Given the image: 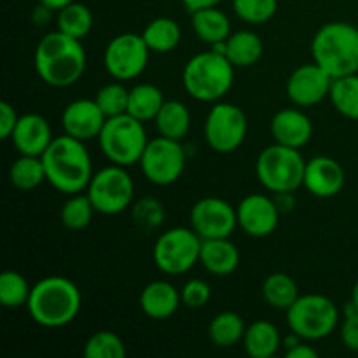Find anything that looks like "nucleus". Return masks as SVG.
<instances>
[{
  "label": "nucleus",
  "mask_w": 358,
  "mask_h": 358,
  "mask_svg": "<svg viewBox=\"0 0 358 358\" xmlns=\"http://www.w3.org/2000/svg\"><path fill=\"white\" fill-rule=\"evenodd\" d=\"M107 115L101 112L98 103L90 98L70 101L62 114V126L65 135L73 136L80 142L98 138L101 133Z\"/></svg>",
  "instance_id": "17"
},
{
  "label": "nucleus",
  "mask_w": 358,
  "mask_h": 358,
  "mask_svg": "<svg viewBox=\"0 0 358 358\" xmlns=\"http://www.w3.org/2000/svg\"><path fill=\"white\" fill-rule=\"evenodd\" d=\"M31 287L21 273L7 269L0 275V303L3 308L27 306L30 299Z\"/></svg>",
  "instance_id": "35"
},
{
  "label": "nucleus",
  "mask_w": 358,
  "mask_h": 358,
  "mask_svg": "<svg viewBox=\"0 0 358 358\" xmlns=\"http://www.w3.org/2000/svg\"><path fill=\"white\" fill-rule=\"evenodd\" d=\"M41 3H44V6H48L49 9H52L56 13V10L63 9V7H66L69 3H72L73 0H38Z\"/></svg>",
  "instance_id": "46"
},
{
  "label": "nucleus",
  "mask_w": 358,
  "mask_h": 358,
  "mask_svg": "<svg viewBox=\"0 0 358 358\" xmlns=\"http://www.w3.org/2000/svg\"><path fill=\"white\" fill-rule=\"evenodd\" d=\"M182 304L191 310H199V308L206 306V303L212 297V289L208 283L201 278H191L184 283L180 290Z\"/></svg>",
  "instance_id": "40"
},
{
  "label": "nucleus",
  "mask_w": 358,
  "mask_h": 358,
  "mask_svg": "<svg viewBox=\"0 0 358 358\" xmlns=\"http://www.w3.org/2000/svg\"><path fill=\"white\" fill-rule=\"evenodd\" d=\"M86 358H122L126 346L117 334L110 331H98L84 345Z\"/></svg>",
  "instance_id": "36"
},
{
  "label": "nucleus",
  "mask_w": 358,
  "mask_h": 358,
  "mask_svg": "<svg viewBox=\"0 0 358 358\" xmlns=\"http://www.w3.org/2000/svg\"><path fill=\"white\" fill-rule=\"evenodd\" d=\"M56 24L59 31L83 41L93 28V13L87 6L73 0L72 3L58 10Z\"/></svg>",
  "instance_id": "32"
},
{
  "label": "nucleus",
  "mask_w": 358,
  "mask_h": 358,
  "mask_svg": "<svg viewBox=\"0 0 358 358\" xmlns=\"http://www.w3.org/2000/svg\"><path fill=\"white\" fill-rule=\"evenodd\" d=\"M182 3L185 6V9L189 13H194V10L199 9H205V7H213V6H219L222 0H180Z\"/></svg>",
  "instance_id": "44"
},
{
  "label": "nucleus",
  "mask_w": 358,
  "mask_h": 358,
  "mask_svg": "<svg viewBox=\"0 0 358 358\" xmlns=\"http://www.w3.org/2000/svg\"><path fill=\"white\" fill-rule=\"evenodd\" d=\"M83 306L80 290L65 276H45L31 287L27 308L31 320L45 329L72 324Z\"/></svg>",
  "instance_id": "3"
},
{
  "label": "nucleus",
  "mask_w": 358,
  "mask_h": 358,
  "mask_svg": "<svg viewBox=\"0 0 358 358\" xmlns=\"http://www.w3.org/2000/svg\"><path fill=\"white\" fill-rule=\"evenodd\" d=\"M346 182L345 168L329 156H315L306 161L303 187L317 198H334L343 191Z\"/></svg>",
  "instance_id": "18"
},
{
  "label": "nucleus",
  "mask_w": 358,
  "mask_h": 358,
  "mask_svg": "<svg viewBox=\"0 0 358 358\" xmlns=\"http://www.w3.org/2000/svg\"><path fill=\"white\" fill-rule=\"evenodd\" d=\"M17 121H20V115H17L16 108L9 101H0V138H10Z\"/></svg>",
  "instance_id": "42"
},
{
  "label": "nucleus",
  "mask_w": 358,
  "mask_h": 358,
  "mask_svg": "<svg viewBox=\"0 0 358 358\" xmlns=\"http://www.w3.org/2000/svg\"><path fill=\"white\" fill-rule=\"evenodd\" d=\"M34 66L42 83L52 87H69L86 70V51L79 38L55 30L38 41Z\"/></svg>",
  "instance_id": "1"
},
{
  "label": "nucleus",
  "mask_w": 358,
  "mask_h": 358,
  "mask_svg": "<svg viewBox=\"0 0 358 358\" xmlns=\"http://www.w3.org/2000/svg\"><path fill=\"white\" fill-rule=\"evenodd\" d=\"M341 315L334 301L322 294H306L297 297L287 310L290 332L303 341H320L331 336L339 325Z\"/></svg>",
  "instance_id": "8"
},
{
  "label": "nucleus",
  "mask_w": 358,
  "mask_h": 358,
  "mask_svg": "<svg viewBox=\"0 0 358 358\" xmlns=\"http://www.w3.org/2000/svg\"><path fill=\"white\" fill-rule=\"evenodd\" d=\"M52 140L55 138H52L49 121L44 115L35 114V112L20 115V121H17L16 128L10 135L14 149L24 156L41 157L51 145Z\"/></svg>",
  "instance_id": "19"
},
{
  "label": "nucleus",
  "mask_w": 358,
  "mask_h": 358,
  "mask_svg": "<svg viewBox=\"0 0 358 358\" xmlns=\"http://www.w3.org/2000/svg\"><path fill=\"white\" fill-rule=\"evenodd\" d=\"M94 212L96 210H94L90 196L77 192V194H70V198L63 203L59 219L69 231H80L90 226Z\"/></svg>",
  "instance_id": "34"
},
{
  "label": "nucleus",
  "mask_w": 358,
  "mask_h": 358,
  "mask_svg": "<svg viewBox=\"0 0 358 358\" xmlns=\"http://www.w3.org/2000/svg\"><path fill=\"white\" fill-rule=\"evenodd\" d=\"M329 98L339 114L358 121V73L334 79Z\"/></svg>",
  "instance_id": "33"
},
{
  "label": "nucleus",
  "mask_w": 358,
  "mask_h": 358,
  "mask_svg": "<svg viewBox=\"0 0 358 358\" xmlns=\"http://www.w3.org/2000/svg\"><path fill=\"white\" fill-rule=\"evenodd\" d=\"M128 100L129 90L122 86V80L105 84L98 90L96 96H94V101L101 108V112L107 115V119L126 114L128 112Z\"/></svg>",
  "instance_id": "37"
},
{
  "label": "nucleus",
  "mask_w": 358,
  "mask_h": 358,
  "mask_svg": "<svg viewBox=\"0 0 358 358\" xmlns=\"http://www.w3.org/2000/svg\"><path fill=\"white\" fill-rule=\"evenodd\" d=\"M350 303H352L355 308H358V282L355 283V285H353V289H352V301H350Z\"/></svg>",
  "instance_id": "47"
},
{
  "label": "nucleus",
  "mask_w": 358,
  "mask_h": 358,
  "mask_svg": "<svg viewBox=\"0 0 358 358\" xmlns=\"http://www.w3.org/2000/svg\"><path fill=\"white\" fill-rule=\"evenodd\" d=\"M199 262L210 275L227 276L236 271L240 266V252L229 238L203 240Z\"/></svg>",
  "instance_id": "22"
},
{
  "label": "nucleus",
  "mask_w": 358,
  "mask_h": 358,
  "mask_svg": "<svg viewBox=\"0 0 358 358\" xmlns=\"http://www.w3.org/2000/svg\"><path fill=\"white\" fill-rule=\"evenodd\" d=\"M278 9V0H233V10L240 20L262 24L271 20Z\"/></svg>",
  "instance_id": "38"
},
{
  "label": "nucleus",
  "mask_w": 358,
  "mask_h": 358,
  "mask_svg": "<svg viewBox=\"0 0 358 358\" xmlns=\"http://www.w3.org/2000/svg\"><path fill=\"white\" fill-rule=\"evenodd\" d=\"M133 222L143 231H152L163 226L164 222V206L154 196H145L133 205L131 210Z\"/></svg>",
  "instance_id": "39"
},
{
  "label": "nucleus",
  "mask_w": 358,
  "mask_h": 358,
  "mask_svg": "<svg viewBox=\"0 0 358 358\" xmlns=\"http://www.w3.org/2000/svg\"><path fill=\"white\" fill-rule=\"evenodd\" d=\"M238 226L236 208L229 201L208 196L191 208V227L201 240L229 238Z\"/></svg>",
  "instance_id": "14"
},
{
  "label": "nucleus",
  "mask_w": 358,
  "mask_h": 358,
  "mask_svg": "<svg viewBox=\"0 0 358 358\" xmlns=\"http://www.w3.org/2000/svg\"><path fill=\"white\" fill-rule=\"evenodd\" d=\"M156 128L161 136H166L171 140H184L191 129V112L182 101L166 100L157 112Z\"/></svg>",
  "instance_id": "26"
},
{
  "label": "nucleus",
  "mask_w": 358,
  "mask_h": 358,
  "mask_svg": "<svg viewBox=\"0 0 358 358\" xmlns=\"http://www.w3.org/2000/svg\"><path fill=\"white\" fill-rule=\"evenodd\" d=\"M248 121L238 105L219 101L210 108L205 121V140L219 154H231L247 138Z\"/></svg>",
  "instance_id": "11"
},
{
  "label": "nucleus",
  "mask_w": 358,
  "mask_h": 358,
  "mask_svg": "<svg viewBox=\"0 0 358 358\" xmlns=\"http://www.w3.org/2000/svg\"><path fill=\"white\" fill-rule=\"evenodd\" d=\"M264 42L255 31L238 30L226 41V58L234 69H248L262 58Z\"/></svg>",
  "instance_id": "23"
},
{
  "label": "nucleus",
  "mask_w": 358,
  "mask_h": 358,
  "mask_svg": "<svg viewBox=\"0 0 358 358\" xmlns=\"http://www.w3.org/2000/svg\"><path fill=\"white\" fill-rule=\"evenodd\" d=\"M180 304V292L164 280H154L147 283L140 294V308L143 315L152 320H168L177 313Z\"/></svg>",
  "instance_id": "21"
},
{
  "label": "nucleus",
  "mask_w": 358,
  "mask_h": 358,
  "mask_svg": "<svg viewBox=\"0 0 358 358\" xmlns=\"http://www.w3.org/2000/svg\"><path fill=\"white\" fill-rule=\"evenodd\" d=\"M334 79L317 63H306L294 70L287 79V96L297 107H313L331 94Z\"/></svg>",
  "instance_id": "15"
},
{
  "label": "nucleus",
  "mask_w": 358,
  "mask_h": 358,
  "mask_svg": "<svg viewBox=\"0 0 358 358\" xmlns=\"http://www.w3.org/2000/svg\"><path fill=\"white\" fill-rule=\"evenodd\" d=\"M271 135L276 143L301 149L313 136L311 119L299 108H283L271 119Z\"/></svg>",
  "instance_id": "20"
},
{
  "label": "nucleus",
  "mask_w": 358,
  "mask_h": 358,
  "mask_svg": "<svg viewBox=\"0 0 358 358\" xmlns=\"http://www.w3.org/2000/svg\"><path fill=\"white\" fill-rule=\"evenodd\" d=\"M142 37L150 51L163 55V52L173 51L180 44L182 30L177 21L161 16L147 23V27L142 31Z\"/></svg>",
  "instance_id": "28"
},
{
  "label": "nucleus",
  "mask_w": 358,
  "mask_h": 358,
  "mask_svg": "<svg viewBox=\"0 0 358 358\" xmlns=\"http://www.w3.org/2000/svg\"><path fill=\"white\" fill-rule=\"evenodd\" d=\"M280 345H282V336L275 324L268 320H257L248 325L243 336L245 352L252 358H271L276 355Z\"/></svg>",
  "instance_id": "25"
},
{
  "label": "nucleus",
  "mask_w": 358,
  "mask_h": 358,
  "mask_svg": "<svg viewBox=\"0 0 358 358\" xmlns=\"http://www.w3.org/2000/svg\"><path fill=\"white\" fill-rule=\"evenodd\" d=\"M191 24L192 30L196 31L199 38H201L205 44L213 45L217 42L227 41L233 31H231V21L227 17V14L224 10H220L219 7H205V9H199L191 13Z\"/></svg>",
  "instance_id": "24"
},
{
  "label": "nucleus",
  "mask_w": 358,
  "mask_h": 358,
  "mask_svg": "<svg viewBox=\"0 0 358 358\" xmlns=\"http://www.w3.org/2000/svg\"><path fill=\"white\" fill-rule=\"evenodd\" d=\"M98 142L101 152L112 164L128 168L140 163L149 138L143 122L126 112L105 121L101 133L98 135Z\"/></svg>",
  "instance_id": "7"
},
{
  "label": "nucleus",
  "mask_w": 358,
  "mask_h": 358,
  "mask_svg": "<svg viewBox=\"0 0 358 358\" xmlns=\"http://www.w3.org/2000/svg\"><path fill=\"white\" fill-rule=\"evenodd\" d=\"M94 210L103 215H117L133 205L135 184L126 166L112 164L93 173L86 187Z\"/></svg>",
  "instance_id": "10"
},
{
  "label": "nucleus",
  "mask_w": 358,
  "mask_h": 358,
  "mask_svg": "<svg viewBox=\"0 0 358 358\" xmlns=\"http://www.w3.org/2000/svg\"><path fill=\"white\" fill-rule=\"evenodd\" d=\"M341 341L352 352H358V308L346 304L341 322Z\"/></svg>",
  "instance_id": "41"
},
{
  "label": "nucleus",
  "mask_w": 358,
  "mask_h": 358,
  "mask_svg": "<svg viewBox=\"0 0 358 358\" xmlns=\"http://www.w3.org/2000/svg\"><path fill=\"white\" fill-rule=\"evenodd\" d=\"M140 168L143 177L154 185H171L182 177L185 170V150L178 140L157 136L149 140L142 157Z\"/></svg>",
  "instance_id": "13"
},
{
  "label": "nucleus",
  "mask_w": 358,
  "mask_h": 358,
  "mask_svg": "<svg viewBox=\"0 0 358 358\" xmlns=\"http://www.w3.org/2000/svg\"><path fill=\"white\" fill-rule=\"evenodd\" d=\"M238 226L252 238H266L275 233L280 222V206L266 194H248L236 208Z\"/></svg>",
  "instance_id": "16"
},
{
  "label": "nucleus",
  "mask_w": 358,
  "mask_h": 358,
  "mask_svg": "<svg viewBox=\"0 0 358 358\" xmlns=\"http://www.w3.org/2000/svg\"><path fill=\"white\" fill-rule=\"evenodd\" d=\"M164 101L166 100L163 96V91L157 86L149 83L136 84L129 90L128 114L142 122L154 121Z\"/></svg>",
  "instance_id": "27"
},
{
  "label": "nucleus",
  "mask_w": 358,
  "mask_h": 358,
  "mask_svg": "<svg viewBox=\"0 0 358 358\" xmlns=\"http://www.w3.org/2000/svg\"><path fill=\"white\" fill-rule=\"evenodd\" d=\"M318 352L315 348H311L306 343H297L296 346L287 350V358H317Z\"/></svg>",
  "instance_id": "43"
},
{
  "label": "nucleus",
  "mask_w": 358,
  "mask_h": 358,
  "mask_svg": "<svg viewBox=\"0 0 358 358\" xmlns=\"http://www.w3.org/2000/svg\"><path fill=\"white\" fill-rule=\"evenodd\" d=\"M201 243V236L192 227H171L154 245V264L164 275H184L199 262Z\"/></svg>",
  "instance_id": "9"
},
{
  "label": "nucleus",
  "mask_w": 358,
  "mask_h": 358,
  "mask_svg": "<svg viewBox=\"0 0 358 358\" xmlns=\"http://www.w3.org/2000/svg\"><path fill=\"white\" fill-rule=\"evenodd\" d=\"M245 325L243 318L234 311H222L215 315L208 325V338L217 348H233L240 341H243Z\"/></svg>",
  "instance_id": "29"
},
{
  "label": "nucleus",
  "mask_w": 358,
  "mask_h": 358,
  "mask_svg": "<svg viewBox=\"0 0 358 358\" xmlns=\"http://www.w3.org/2000/svg\"><path fill=\"white\" fill-rule=\"evenodd\" d=\"M45 180L63 194L86 191L93 177V163L86 145L73 136H56L42 154Z\"/></svg>",
  "instance_id": "2"
},
{
  "label": "nucleus",
  "mask_w": 358,
  "mask_h": 358,
  "mask_svg": "<svg viewBox=\"0 0 358 358\" xmlns=\"http://www.w3.org/2000/svg\"><path fill=\"white\" fill-rule=\"evenodd\" d=\"M234 83V66L220 52L205 51L192 56L182 72V84L189 96L198 101H219Z\"/></svg>",
  "instance_id": "5"
},
{
  "label": "nucleus",
  "mask_w": 358,
  "mask_h": 358,
  "mask_svg": "<svg viewBox=\"0 0 358 358\" xmlns=\"http://www.w3.org/2000/svg\"><path fill=\"white\" fill-rule=\"evenodd\" d=\"M52 13H55V10L49 9L48 6H44V3L38 2V6L35 7V10H34V21L37 24H45L49 20H51Z\"/></svg>",
  "instance_id": "45"
},
{
  "label": "nucleus",
  "mask_w": 358,
  "mask_h": 358,
  "mask_svg": "<svg viewBox=\"0 0 358 358\" xmlns=\"http://www.w3.org/2000/svg\"><path fill=\"white\" fill-rule=\"evenodd\" d=\"M262 297L275 310H289L299 297V287L287 273H271L262 283Z\"/></svg>",
  "instance_id": "30"
},
{
  "label": "nucleus",
  "mask_w": 358,
  "mask_h": 358,
  "mask_svg": "<svg viewBox=\"0 0 358 358\" xmlns=\"http://www.w3.org/2000/svg\"><path fill=\"white\" fill-rule=\"evenodd\" d=\"M9 180L20 191H34L45 180V170L42 157L20 154L9 168Z\"/></svg>",
  "instance_id": "31"
},
{
  "label": "nucleus",
  "mask_w": 358,
  "mask_h": 358,
  "mask_svg": "<svg viewBox=\"0 0 358 358\" xmlns=\"http://www.w3.org/2000/svg\"><path fill=\"white\" fill-rule=\"evenodd\" d=\"M311 56L332 79L358 73V28L346 21L325 23L313 35Z\"/></svg>",
  "instance_id": "4"
},
{
  "label": "nucleus",
  "mask_w": 358,
  "mask_h": 358,
  "mask_svg": "<svg viewBox=\"0 0 358 358\" xmlns=\"http://www.w3.org/2000/svg\"><path fill=\"white\" fill-rule=\"evenodd\" d=\"M149 45L142 35L126 31L119 34L107 44L103 52V65L108 76L115 80H131L142 76L149 63Z\"/></svg>",
  "instance_id": "12"
},
{
  "label": "nucleus",
  "mask_w": 358,
  "mask_h": 358,
  "mask_svg": "<svg viewBox=\"0 0 358 358\" xmlns=\"http://www.w3.org/2000/svg\"><path fill=\"white\" fill-rule=\"evenodd\" d=\"M306 161L299 149L273 143L259 154L255 173L264 189L275 194H292L303 185Z\"/></svg>",
  "instance_id": "6"
}]
</instances>
